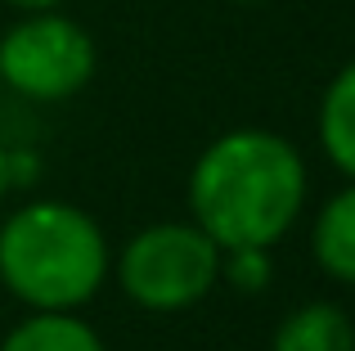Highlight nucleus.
Wrapping results in <instances>:
<instances>
[{
	"label": "nucleus",
	"instance_id": "1",
	"mask_svg": "<svg viewBox=\"0 0 355 351\" xmlns=\"http://www.w3.org/2000/svg\"><path fill=\"white\" fill-rule=\"evenodd\" d=\"M306 203V162L275 131H230L189 176L193 221L225 248H275Z\"/></svg>",
	"mask_w": 355,
	"mask_h": 351
},
{
	"label": "nucleus",
	"instance_id": "2",
	"mask_svg": "<svg viewBox=\"0 0 355 351\" xmlns=\"http://www.w3.org/2000/svg\"><path fill=\"white\" fill-rule=\"evenodd\" d=\"M108 243L72 203H27L0 225V280L32 311H72L99 293Z\"/></svg>",
	"mask_w": 355,
	"mask_h": 351
},
{
	"label": "nucleus",
	"instance_id": "3",
	"mask_svg": "<svg viewBox=\"0 0 355 351\" xmlns=\"http://www.w3.org/2000/svg\"><path fill=\"white\" fill-rule=\"evenodd\" d=\"M117 280L144 311H184L220 280V243L198 221L148 225L121 248Z\"/></svg>",
	"mask_w": 355,
	"mask_h": 351
},
{
	"label": "nucleus",
	"instance_id": "4",
	"mask_svg": "<svg viewBox=\"0 0 355 351\" xmlns=\"http://www.w3.org/2000/svg\"><path fill=\"white\" fill-rule=\"evenodd\" d=\"M95 41L54 9H36L0 36V86L27 99H68L95 77Z\"/></svg>",
	"mask_w": 355,
	"mask_h": 351
},
{
	"label": "nucleus",
	"instance_id": "5",
	"mask_svg": "<svg viewBox=\"0 0 355 351\" xmlns=\"http://www.w3.org/2000/svg\"><path fill=\"white\" fill-rule=\"evenodd\" d=\"M270 351H355V325L333 302H306L275 329Z\"/></svg>",
	"mask_w": 355,
	"mask_h": 351
},
{
	"label": "nucleus",
	"instance_id": "6",
	"mask_svg": "<svg viewBox=\"0 0 355 351\" xmlns=\"http://www.w3.org/2000/svg\"><path fill=\"white\" fill-rule=\"evenodd\" d=\"M315 262L342 284H355V185H347L342 194H333L324 203L320 221H315Z\"/></svg>",
	"mask_w": 355,
	"mask_h": 351
},
{
	"label": "nucleus",
	"instance_id": "7",
	"mask_svg": "<svg viewBox=\"0 0 355 351\" xmlns=\"http://www.w3.org/2000/svg\"><path fill=\"white\" fill-rule=\"evenodd\" d=\"M0 351H104V343L72 311H32L18 329H9Z\"/></svg>",
	"mask_w": 355,
	"mask_h": 351
},
{
	"label": "nucleus",
	"instance_id": "8",
	"mask_svg": "<svg viewBox=\"0 0 355 351\" xmlns=\"http://www.w3.org/2000/svg\"><path fill=\"white\" fill-rule=\"evenodd\" d=\"M320 140H324V153L333 158V167L355 180V63H347L333 77V86L324 90Z\"/></svg>",
	"mask_w": 355,
	"mask_h": 351
},
{
	"label": "nucleus",
	"instance_id": "9",
	"mask_svg": "<svg viewBox=\"0 0 355 351\" xmlns=\"http://www.w3.org/2000/svg\"><path fill=\"white\" fill-rule=\"evenodd\" d=\"M270 248H225L220 252V275H225L234 289L257 293L270 284Z\"/></svg>",
	"mask_w": 355,
	"mask_h": 351
},
{
	"label": "nucleus",
	"instance_id": "10",
	"mask_svg": "<svg viewBox=\"0 0 355 351\" xmlns=\"http://www.w3.org/2000/svg\"><path fill=\"white\" fill-rule=\"evenodd\" d=\"M9 5H18V9H27V14H36V9H54V5H63V0H9Z\"/></svg>",
	"mask_w": 355,
	"mask_h": 351
},
{
	"label": "nucleus",
	"instance_id": "11",
	"mask_svg": "<svg viewBox=\"0 0 355 351\" xmlns=\"http://www.w3.org/2000/svg\"><path fill=\"white\" fill-rule=\"evenodd\" d=\"M9 194V149L0 144V198Z\"/></svg>",
	"mask_w": 355,
	"mask_h": 351
},
{
	"label": "nucleus",
	"instance_id": "12",
	"mask_svg": "<svg viewBox=\"0 0 355 351\" xmlns=\"http://www.w3.org/2000/svg\"><path fill=\"white\" fill-rule=\"evenodd\" d=\"M243 5H257V0H243Z\"/></svg>",
	"mask_w": 355,
	"mask_h": 351
}]
</instances>
